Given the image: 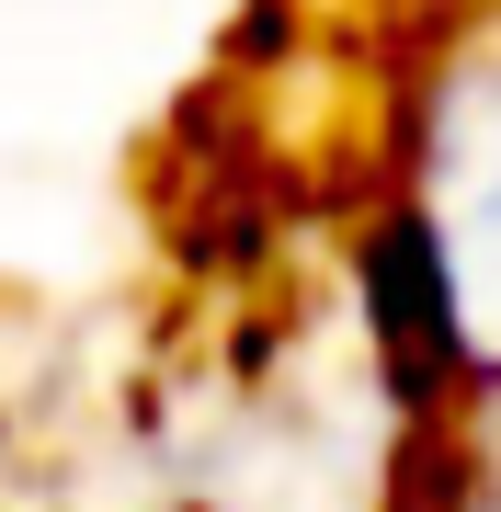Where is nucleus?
Wrapping results in <instances>:
<instances>
[{
  "label": "nucleus",
  "mask_w": 501,
  "mask_h": 512,
  "mask_svg": "<svg viewBox=\"0 0 501 512\" xmlns=\"http://www.w3.org/2000/svg\"><path fill=\"white\" fill-rule=\"evenodd\" d=\"M376 342L410 410L501 399V0H456L399 92L376 217Z\"/></svg>",
  "instance_id": "nucleus-1"
},
{
  "label": "nucleus",
  "mask_w": 501,
  "mask_h": 512,
  "mask_svg": "<svg viewBox=\"0 0 501 512\" xmlns=\"http://www.w3.org/2000/svg\"><path fill=\"white\" fill-rule=\"evenodd\" d=\"M388 512H501V399H456L422 421L410 478L388 490Z\"/></svg>",
  "instance_id": "nucleus-2"
}]
</instances>
